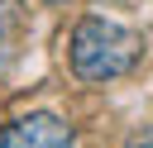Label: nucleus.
I'll list each match as a JSON object with an SVG mask.
<instances>
[{
  "label": "nucleus",
  "mask_w": 153,
  "mask_h": 148,
  "mask_svg": "<svg viewBox=\"0 0 153 148\" xmlns=\"http://www.w3.org/2000/svg\"><path fill=\"white\" fill-rule=\"evenodd\" d=\"M67 57H72V72H76L81 81H91V86H100V81H120L124 72L139 67V57H143V33L129 29V24L86 14V19L72 29Z\"/></svg>",
  "instance_id": "obj_1"
},
{
  "label": "nucleus",
  "mask_w": 153,
  "mask_h": 148,
  "mask_svg": "<svg viewBox=\"0 0 153 148\" xmlns=\"http://www.w3.org/2000/svg\"><path fill=\"white\" fill-rule=\"evenodd\" d=\"M0 148H76V134L62 115L33 110V115L0 124Z\"/></svg>",
  "instance_id": "obj_2"
},
{
  "label": "nucleus",
  "mask_w": 153,
  "mask_h": 148,
  "mask_svg": "<svg viewBox=\"0 0 153 148\" xmlns=\"http://www.w3.org/2000/svg\"><path fill=\"white\" fill-rule=\"evenodd\" d=\"M24 29H29V10H24V0H0V81H5V72L14 67V57H19Z\"/></svg>",
  "instance_id": "obj_3"
},
{
  "label": "nucleus",
  "mask_w": 153,
  "mask_h": 148,
  "mask_svg": "<svg viewBox=\"0 0 153 148\" xmlns=\"http://www.w3.org/2000/svg\"><path fill=\"white\" fill-rule=\"evenodd\" d=\"M124 148H153V129H139V134H129V143Z\"/></svg>",
  "instance_id": "obj_4"
},
{
  "label": "nucleus",
  "mask_w": 153,
  "mask_h": 148,
  "mask_svg": "<svg viewBox=\"0 0 153 148\" xmlns=\"http://www.w3.org/2000/svg\"><path fill=\"white\" fill-rule=\"evenodd\" d=\"M53 5H62V0H53Z\"/></svg>",
  "instance_id": "obj_5"
}]
</instances>
